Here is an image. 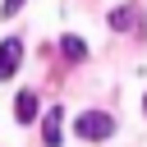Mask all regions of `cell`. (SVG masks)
Returning <instances> with one entry per match:
<instances>
[{
	"instance_id": "obj_7",
	"label": "cell",
	"mask_w": 147,
	"mask_h": 147,
	"mask_svg": "<svg viewBox=\"0 0 147 147\" xmlns=\"http://www.w3.org/2000/svg\"><path fill=\"white\" fill-rule=\"evenodd\" d=\"M18 9H23V0H5V5H0V14H5V18H14Z\"/></svg>"
},
{
	"instance_id": "obj_5",
	"label": "cell",
	"mask_w": 147,
	"mask_h": 147,
	"mask_svg": "<svg viewBox=\"0 0 147 147\" xmlns=\"http://www.w3.org/2000/svg\"><path fill=\"white\" fill-rule=\"evenodd\" d=\"M14 119H18V124H32V119H37V92H18V101H14Z\"/></svg>"
},
{
	"instance_id": "obj_2",
	"label": "cell",
	"mask_w": 147,
	"mask_h": 147,
	"mask_svg": "<svg viewBox=\"0 0 147 147\" xmlns=\"http://www.w3.org/2000/svg\"><path fill=\"white\" fill-rule=\"evenodd\" d=\"M18 60H23V41L18 37H5L0 41V83L18 74Z\"/></svg>"
},
{
	"instance_id": "obj_3",
	"label": "cell",
	"mask_w": 147,
	"mask_h": 147,
	"mask_svg": "<svg viewBox=\"0 0 147 147\" xmlns=\"http://www.w3.org/2000/svg\"><path fill=\"white\" fill-rule=\"evenodd\" d=\"M142 23V9L138 5H119L115 14H110V32H129V28H138Z\"/></svg>"
},
{
	"instance_id": "obj_6",
	"label": "cell",
	"mask_w": 147,
	"mask_h": 147,
	"mask_svg": "<svg viewBox=\"0 0 147 147\" xmlns=\"http://www.w3.org/2000/svg\"><path fill=\"white\" fill-rule=\"evenodd\" d=\"M60 51H64L69 60H83V55H87V46H83V37H64V41H60Z\"/></svg>"
},
{
	"instance_id": "obj_8",
	"label": "cell",
	"mask_w": 147,
	"mask_h": 147,
	"mask_svg": "<svg viewBox=\"0 0 147 147\" xmlns=\"http://www.w3.org/2000/svg\"><path fill=\"white\" fill-rule=\"evenodd\" d=\"M142 110H147V96H142Z\"/></svg>"
},
{
	"instance_id": "obj_1",
	"label": "cell",
	"mask_w": 147,
	"mask_h": 147,
	"mask_svg": "<svg viewBox=\"0 0 147 147\" xmlns=\"http://www.w3.org/2000/svg\"><path fill=\"white\" fill-rule=\"evenodd\" d=\"M74 133H78L83 142H101V138L115 133V115H106V110H87V115L74 119Z\"/></svg>"
},
{
	"instance_id": "obj_4",
	"label": "cell",
	"mask_w": 147,
	"mask_h": 147,
	"mask_svg": "<svg viewBox=\"0 0 147 147\" xmlns=\"http://www.w3.org/2000/svg\"><path fill=\"white\" fill-rule=\"evenodd\" d=\"M60 124H64V110H46L41 115V142L46 147H60Z\"/></svg>"
}]
</instances>
